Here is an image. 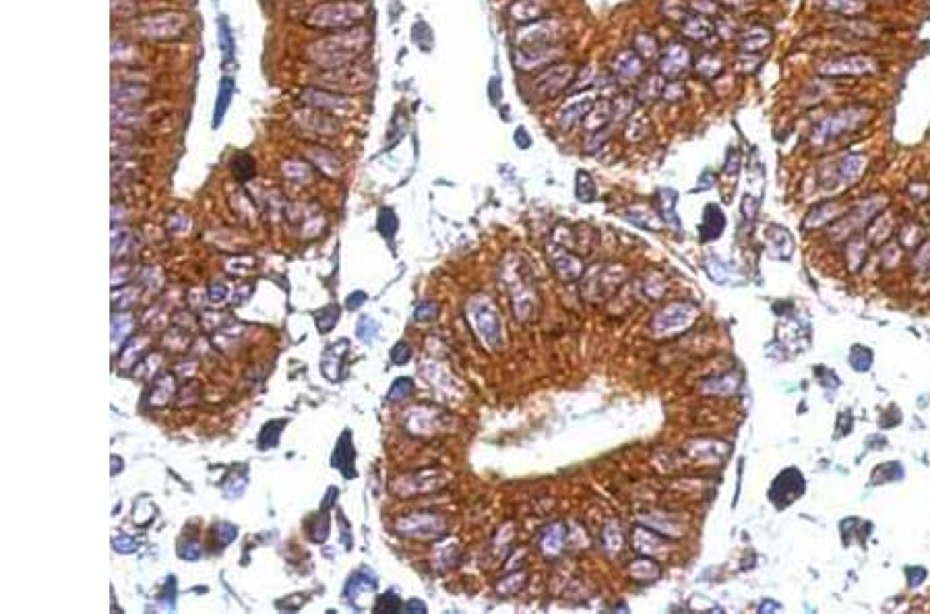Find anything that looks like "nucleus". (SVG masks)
<instances>
[{
	"instance_id": "nucleus-1",
	"label": "nucleus",
	"mask_w": 930,
	"mask_h": 614,
	"mask_svg": "<svg viewBox=\"0 0 930 614\" xmlns=\"http://www.w3.org/2000/svg\"><path fill=\"white\" fill-rule=\"evenodd\" d=\"M369 44V34L364 29H354L349 34H339L314 41L309 48V56L325 69H339L351 59H356Z\"/></svg>"
},
{
	"instance_id": "nucleus-2",
	"label": "nucleus",
	"mask_w": 930,
	"mask_h": 614,
	"mask_svg": "<svg viewBox=\"0 0 930 614\" xmlns=\"http://www.w3.org/2000/svg\"><path fill=\"white\" fill-rule=\"evenodd\" d=\"M871 108H866V106H848V108L835 110L834 114L825 116L816 124V129L813 131V141L816 145H823L827 141L837 139L844 133L856 131L862 122L871 119Z\"/></svg>"
},
{
	"instance_id": "nucleus-3",
	"label": "nucleus",
	"mask_w": 930,
	"mask_h": 614,
	"mask_svg": "<svg viewBox=\"0 0 930 614\" xmlns=\"http://www.w3.org/2000/svg\"><path fill=\"white\" fill-rule=\"evenodd\" d=\"M469 321L474 325V329L478 331V336L482 337L486 346H490L492 350L503 348V323L499 318L496 306L486 296H476L469 302L467 308Z\"/></svg>"
},
{
	"instance_id": "nucleus-4",
	"label": "nucleus",
	"mask_w": 930,
	"mask_h": 614,
	"mask_svg": "<svg viewBox=\"0 0 930 614\" xmlns=\"http://www.w3.org/2000/svg\"><path fill=\"white\" fill-rule=\"evenodd\" d=\"M364 15H366V6L349 0V2L323 4V6L314 9L309 21L319 27H348V25H354V23L364 19Z\"/></svg>"
},
{
	"instance_id": "nucleus-5",
	"label": "nucleus",
	"mask_w": 930,
	"mask_h": 614,
	"mask_svg": "<svg viewBox=\"0 0 930 614\" xmlns=\"http://www.w3.org/2000/svg\"><path fill=\"white\" fill-rule=\"evenodd\" d=\"M697 317V308L689 302H672L666 308H661L651 321V331L656 336H676L682 329H686Z\"/></svg>"
},
{
	"instance_id": "nucleus-6",
	"label": "nucleus",
	"mask_w": 930,
	"mask_h": 614,
	"mask_svg": "<svg viewBox=\"0 0 930 614\" xmlns=\"http://www.w3.org/2000/svg\"><path fill=\"white\" fill-rule=\"evenodd\" d=\"M819 75L825 77H856V75H872L879 71V62L869 54H848L823 62L819 69Z\"/></svg>"
},
{
	"instance_id": "nucleus-7",
	"label": "nucleus",
	"mask_w": 930,
	"mask_h": 614,
	"mask_svg": "<svg viewBox=\"0 0 930 614\" xmlns=\"http://www.w3.org/2000/svg\"><path fill=\"white\" fill-rule=\"evenodd\" d=\"M575 79V69L571 64H552L534 81V94L540 99H552L562 94Z\"/></svg>"
},
{
	"instance_id": "nucleus-8",
	"label": "nucleus",
	"mask_w": 930,
	"mask_h": 614,
	"mask_svg": "<svg viewBox=\"0 0 930 614\" xmlns=\"http://www.w3.org/2000/svg\"><path fill=\"white\" fill-rule=\"evenodd\" d=\"M559 38H561V21L540 19L517 34V44L519 48H546V46H556Z\"/></svg>"
},
{
	"instance_id": "nucleus-9",
	"label": "nucleus",
	"mask_w": 930,
	"mask_h": 614,
	"mask_svg": "<svg viewBox=\"0 0 930 614\" xmlns=\"http://www.w3.org/2000/svg\"><path fill=\"white\" fill-rule=\"evenodd\" d=\"M559 56H561V50L556 46H546V48H519V50H515L513 60H515V66L519 71H534V69L550 64Z\"/></svg>"
},
{
	"instance_id": "nucleus-10",
	"label": "nucleus",
	"mask_w": 930,
	"mask_h": 614,
	"mask_svg": "<svg viewBox=\"0 0 930 614\" xmlns=\"http://www.w3.org/2000/svg\"><path fill=\"white\" fill-rule=\"evenodd\" d=\"M594 104H596V99H594V96H589V94L579 96V98L569 99V101L562 106L561 110H559V114H556V122H559V126H561L562 131H569V129H573L575 124L583 122V119H585V116L589 114V110L594 108Z\"/></svg>"
},
{
	"instance_id": "nucleus-11",
	"label": "nucleus",
	"mask_w": 930,
	"mask_h": 614,
	"mask_svg": "<svg viewBox=\"0 0 930 614\" xmlns=\"http://www.w3.org/2000/svg\"><path fill=\"white\" fill-rule=\"evenodd\" d=\"M399 532L407 535H418V538H430V535H443L445 534V521L441 517L434 515H411L399 521Z\"/></svg>"
},
{
	"instance_id": "nucleus-12",
	"label": "nucleus",
	"mask_w": 930,
	"mask_h": 614,
	"mask_svg": "<svg viewBox=\"0 0 930 614\" xmlns=\"http://www.w3.org/2000/svg\"><path fill=\"white\" fill-rule=\"evenodd\" d=\"M184 23H186V19L182 15L166 13V15L147 17V19L143 21L141 29H143V34L147 38H170V36H176L184 27Z\"/></svg>"
},
{
	"instance_id": "nucleus-13",
	"label": "nucleus",
	"mask_w": 930,
	"mask_h": 614,
	"mask_svg": "<svg viewBox=\"0 0 930 614\" xmlns=\"http://www.w3.org/2000/svg\"><path fill=\"white\" fill-rule=\"evenodd\" d=\"M691 64V52L682 44H672L659 60V75L666 79H676Z\"/></svg>"
},
{
	"instance_id": "nucleus-14",
	"label": "nucleus",
	"mask_w": 930,
	"mask_h": 614,
	"mask_svg": "<svg viewBox=\"0 0 930 614\" xmlns=\"http://www.w3.org/2000/svg\"><path fill=\"white\" fill-rule=\"evenodd\" d=\"M641 73H643V59L635 50H622L612 60V75L622 85L637 81Z\"/></svg>"
},
{
	"instance_id": "nucleus-15",
	"label": "nucleus",
	"mask_w": 930,
	"mask_h": 614,
	"mask_svg": "<svg viewBox=\"0 0 930 614\" xmlns=\"http://www.w3.org/2000/svg\"><path fill=\"white\" fill-rule=\"evenodd\" d=\"M550 9L548 0H515L509 6V15L515 23H536Z\"/></svg>"
},
{
	"instance_id": "nucleus-16",
	"label": "nucleus",
	"mask_w": 930,
	"mask_h": 614,
	"mask_svg": "<svg viewBox=\"0 0 930 614\" xmlns=\"http://www.w3.org/2000/svg\"><path fill=\"white\" fill-rule=\"evenodd\" d=\"M682 34L689 40L705 41L707 38L716 36V23L707 19V15H689L682 23Z\"/></svg>"
},
{
	"instance_id": "nucleus-17",
	"label": "nucleus",
	"mask_w": 930,
	"mask_h": 614,
	"mask_svg": "<svg viewBox=\"0 0 930 614\" xmlns=\"http://www.w3.org/2000/svg\"><path fill=\"white\" fill-rule=\"evenodd\" d=\"M612 119H614L612 116V101L608 98H601L600 101L594 104V108L589 110V114L583 119V126H585L587 133H594V131L606 129Z\"/></svg>"
},
{
	"instance_id": "nucleus-18",
	"label": "nucleus",
	"mask_w": 930,
	"mask_h": 614,
	"mask_svg": "<svg viewBox=\"0 0 930 614\" xmlns=\"http://www.w3.org/2000/svg\"><path fill=\"white\" fill-rule=\"evenodd\" d=\"M635 548H637V553L645 556H654L659 555V553H664L666 548V540L664 538H659L658 534H654L651 530H645V528H637L635 530Z\"/></svg>"
},
{
	"instance_id": "nucleus-19",
	"label": "nucleus",
	"mask_w": 930,
	"mask_h": 614,
	"mask_svg": "<svg viewBox=\"0 0 930 614\" xmlns=\"http://www.w3.org/2000/svg\"><path fill=\"white\" fill-rule=\"evenodd\" d=\"M724 223H726V219H724L721 209L717 205H707L705 213H703V223H701V238L703 240L717 238L724 230Z\"/></svg>"
},
{
	"instance_id": "nucleus-20",
	"label": "nucleus",
	"mask_w": 930,
	"mask_h": 614,
	"mask_svg": "<svg viewBox=\"0 0 930 614\" xmlns=\"http://www.w3.org/2000/svg\"><path fill=\"white\" fill-rule=\"evenodd\" d=\"M769 41H771V31H769V29H765V27H753L751 31L742 34V38H740V50L746 52V54H751V52H759V50H763L765 46H769Z\"/></svg>"
},
{
	"instance_id": "nucleus-21",
	"label": "nucleus",
	"mask_w": 930,
	"mask_h": 614,
	"mask_svg": "<svg viewBox=\"0 0 930 614\" xmlns=\"http://www.w3.org/2000/svg\"><path fill=\"white\" fill-rule=\"evenodd\" d=\"M564 534H566V530H564L562 525H552V528H548V530L544 532L542 540H540V546H542L544 555L548 556L559 555V553L562 550V546H564Z\"/></svg>"
},
{
	"instance_id": "nucleus-22",
	"label": "nucleus",
	"mask_w": 930,
	"mask_h": 614,
	"mask_svg": "<svg viewBox=\"0 0 930 614\" xmlns=\"http://www.w3.org/2000/svg\"><path fill=\"white\" fill-rule=\"evenodd\" d=\"M554 269L559 271V276L562 279L579 278L583 271L581 261L577 257H573L571 253H561V257L554 258Z\"/></svg>"
},
{
	"instance_id": "nucleus-23",
	"label": "nucleus",
	"mask_w": 930,
	"mask_h": 614,
	"mask_svg": "<svg viewBox=\"0 0 930 614\" xmlns=\"http://www.w3.org/2000/svg\"><path fill=\"white\" fill-rule=\"evenodd\" d=\"M629 219L635 221L637 226L651 228V230H659V228L664 226V219H659V216H656V211H651L647 205H637V207H633Z\"/></svg>"
},
{
	"instance_id": "nucleus-24",
	"label": "nucleus",
	"mask_w": 930,
	"mask_h": 614,
	"mask_svg": "<svg viewBox=\"0 0 930 614\" xmlns=\"http://www.w3.org/2000/svg\"><path fill=\"white\" fill-rule=\"evenodd\" d=\"M351 461H354V447H351V443H349V433H346V435L341 436L339 445L335 447V453H333V465L339 468L344 474L348 475V468H346V465H351Z\"/></svg>"
},
{
	"instance_id": "nucleus-25",
	"label": "nucleus",
	"mask_w": 930,
	"mask_h": 614,
	"mask_svg": "<svg viewBox=\"0 0 930 614\" xmlns=\"http://www.w3.org/2000/svg\"><path fill=\"white\" fill-rule=\"evenodd\" d=\"M664 77L661 75H649L647 79L639 83V89H637V98L641 101H654L656 98H659L661 94H664Z\"/></svg>"
},
{
	"instance_id": "nucleus-26",
	"label": "nucleus",
	"mask_w": 930,
	"mask_h": 614,
	"mask_svg": "<svg viewBox=\"0 0 930 614\" xmlns=\"http://www.w3.org/2000/svg\"><path fill=\"white\" fill-rule=\"evenodd\" d=\"M304 98L310 104H316V106H321V108H329L331 112H344V110H348V99L344 98H333V96H327V94H316V91H309V94H304Z\"/></svg>"
},
{
	"instance_id": "nucleus-27",
	"label": "nucleus",
	"mask_w": 930,
	"mask_h": 614,
	"mask_svg": "<svg viewBox=\"0 0 930 614\" xmlns=\"http://www.w3.org/2000/svg\"><path fill=\"white\" fill-rule=\"evenodd\" d=\"M633 46H635V52H637L643 60H651L658 56V41H656V38H654L651 34H647V31L637 34L635 40H633Z\"/></svg>"
},
{
	"instance_id": "nucleus-28",
	"label": "nucleus",
	"mask_w": 930,
	"mask_h": 614,
	"mask_svg": "<svg viewBox=\"0 0 930 614\" xmlns=\"http://www.w3.org/2000/svg\"><path fill=\"white\" fill-rule=\"evenodd\" d=\"M658 201H659V207H661V219H664V223H666V226H668V223L679 226V219H676V213H674L676 193L670 191V188H664V191H659Z\"/></svg>"
},
{
	"instance_id": "nucleus-29",
	"label": "nucleus",
	"mask_w": 930,
	"mask_h": 614,
	"mask_svg": "<svg viewBox=\"0 0 930 614\" xmlns=\"http://www.w3.org/2000/svg\"><path fill=\"white\" fill-rule=\"evenodd\" d=\"M575 193H577V197L583 203H591L594 198H596V193H598V188H596V182L594 178L587 174V172H577V182H575Z\"/></svg>"
},
{
	"instance_id": "nucleus-30",
	"label": "nucleus",
	"mask_w": 930,
	"mask_h": 614,
	"mask_svg": "<svg viewBox=\"0 0 930 614\" xmlns=\"http://www.w3.org/2000/svg\"><path fill=\"white\" fill-rule=\"evenodd\" d=\"M825 2V6L829 9V11H834V13H841V15H848V17H852V15H858V13H862L866 6H864V2H860V0H823Z\"/></svg>"
},
{
	"instance_id": "nucleus-31",
	"label": "nucleus",
	"mask_w": 930,
	"mask_h": 614,
	"mask_svg": "<svg viewBox=\"0 0 930 614\" xmlns=\"http://www.w3.org/2000/svg\"><path fill=\"white\" fill-rule=\"evenodd\" d=\"M631 573H633V577H637V579H656V577H659V565L654 563L649 556L647 558H639V560H635L631 565Z\"/></svg>"
},
{
	"instance_id": "nucleus-32",
	"label": "nucleus",
	"mask_w": 930,
	"mask_h": 614,
	"mask_svg": "<svg viewBox=\"0 0 930 614\" xmlns=\"http://www.w3.org/2000/svg\"><path fill=\"white\" fill-rule=\"evenodd\" d=\"M864 163H866V159L862 158V156H848V158H844L841 166H839L841 178L844 180L858 178V176L862 174V170H864Z\"/></svg>"
},
{
	"instance_id": "nucleus-33",
	"label": "nucleus",
	"mask_w": 930,
	"mask_h": 614,
	"mask_svg": "<svg viewBox=\"0 0 930 614\" xmlns=\"http://www.w3.org/2000/svg\"><path fill=\"white\" fill-rule=\"evenodd\" d=\"M649 133V122L643 114H631L629 116V126H626V139L639 141Z\"/></svg>"
},
{
	"instance_id": "nucleus-34",
	"label": "nucleus",
	"mask_w": 930,
	"mask_h": 614,
	"mask_svg": "<svg viewBox=\"0 0 930 614\" xmlns=\"http://www.w3.org/2000/svg\"><path fill=\"white\" fill-rule=\"evenodd\" d=\"M112 96H114V104H118V101H136V99L147 96V89L145 87H136V85H120V87L116 85L112 89Z\"/></svg>"
},
{
	"instance_id": "nucleus-35",
	"label": "nucleus",
	"mask_w": 930,
	"mask_h": 614,
	"mask_svg": "<svg viewBox=\"0 0 930 614\" xmlns=\"http://www.w3.org/2000/svg\"><path fill=\"white\" fill-rule=\"evenodd\" d=\"M697 73L707 79H714L716 75L721 73V60L716 59L714 54H703L697 60Z\"/></svg>"
},
{
	"instance_id": "nucleus-36",
	"label": "nucleus",
	"mask_w": 930,
	"mask_h": 614,
	"mask_svg": "<svg viewBox=\"0 0 930 614\" xmlns=\"http://www.w3.org/2000/svg\"><path fill=\"white\" fill-rule=\"evenodd\" d=\"M411 391H414V381L411 378H397L395 385L389 391V399L391 401H404L407 396H411Z\"/></svg>"
},
{
	"instance_id": "nucleus-37",
	"label": "nucleus",
	"mask_w": 930,
	"mask_h": 614,
	"mask_svg": "<svg viewBox=\"0 0 930 614\" xmlns=\"http://www.w3.org/2000/svg\"><path fill=\"white\" fill-rule=\"evenodd\" d=\"M633 110H635L633 98H619L616 101H612V116H614L612 120L620 122V120L629 119L633 114Z\"/></svg>"
},
{
	"instance_id": "nucleus-38",
	"label": "nucleus",
	"mask_w": 930,
	"mask_h": 614,
	"mask_svg": "<svg viewBox=\"0 0 930 614\" xmlns=\"http://www.w3.org/2000/svg\"><path fill=\"white\" fill-rule=\"evenodd\" d=\"M604 544H606V548L608 550H612V553H619L620 546H622V532H620V528L616 523H610L606 530H604Z\"/></svg>"
},
{
	"instance_id": "nucleus-39",
	"label": "nucleus",
	"mask_w": 930,
	"mask_h": 614,
	"mask_svg": "<svg viewBox=\"0 0 930 614\" xmlns=\"http://www.w3.org/2000/svg\"><path fill=\"white\" fill-rule=\"evenodd\" d=\"M379 228H381V234L387 238H393V234L397 232V218L391 209H381Z\"/></svg>"
},
{
	"instance_id": "nucleus-40",
	"label": "nucleus",
	"mask_w": 930,
	"mask_h": 614,
	"mask_svg": "<svg viewBox=\"0 0 930 614\" xmlns=\"http://www.w3.org/2000/svg\"><path fill=\"white\" fill-rule=\"evenodd\" d=\"M337 318H339V308L337 306H329L327 311H323L319 315V318H316V325H319L321 333H329L331 327L337 323Z\"/></svg>"
},
{
	"instance_id": "nucleus-41",
	"label": "nucleus",
	"mask_w": 930,
	"mask_h": 614,
	"mask_svg": "<svg viewBox=\"0 0 930 614\" xmlns=\"http://www.w3.org/2000/svg\"><path fill=\"white\" fill-rule=\"evenodd\" d=\"M524 581H525V575L524 573L511 575V577H506V579H503V581L499 583V588H496V590H499V592H501V594H504V595H513L515 592H517V590H521Z\"/></svg>"
},
{
	"instance_id": "nucleus-42",
	"label": "nucleus",
	"mask_w": 930,
	"mask_h": 614,
	"mask_svg": "<svg viewBox=\"0 0 930 614\" xmlns=\"http://www.w3.org/2000/svg\"><path fill=\"white\" fill-rule=\"evenodd\" d=\"M379 333V325H376V321L370 317H364L360 323H358V337L362 339V341H372L374 337Z\"/></svg>"
},
{
	"instance_id": "nucleus-43",
	"label": "nucleus",
	"mask_w": 930,
	"mask_h": 614,
	"mask_svg": "<svg viewBox=\"0 0 930 614\" xmlns=\"http://www.w3.org/2000/svg\"><path fill=\"white\" fill-rule=\"evenodd\" d=\"M661 98L666 99V101H679V99L684 98V85H682L680 81H672V83H666V87H664V94H661Z\"/></svg>"
},
{
	"instance_id": "nucleus-44",
	"label": "nucleus",
	"mask_w": 930,
	"mask_h": 614,
	"mask_svg": "<svg viewBox=\"0 0 930 614\" xmlns=\"http://www.w3.org/2000/svg\"><path fill=\"white\" fill-rule=\"evenodd\" d=\"M401 608V600L397 598L395 594H387L383 595L381 600H379V604H376V613H397Z\"/></svg>"
},
{
	"instance_id": "nucleus-45",
	"label": "nucleus",
	"mask_w": 930,
	"mask_h": 614,
	"mask_svg": "<svg viewBox=\"0 0 930 614\" xmlns=\"http://www.w3.org/2000/svg\"><path fill=\"white\" fill-rule=\"evenodd\" d=\"M436 313H439V306L434 304V302H420L418 306H416V321H432V318L436 317Z\"/></svg>"
},
{
	"instance_id": "nucleus-46",
	"label": "nucleus",
	"mask_w": 930,
	"mask_h": 614,
	"mask_svg": "<svg viewBox=\"0 0 930 614\" xmlns=\"http://www.w3.org/2000/svg\"><path fill=\"white\" fill-rule=\"evenodd\" d=\"M409 358H411V350H409V346H407L406 341H399V343L393 348V352H391V360H393L395 364H406Z\"/></svg>"
},
{
	"instance_id": "nucleus-47",
	"label": "nucleus",
	"mask_w": 930,
	"mask_h": 614,
	"mask_svg": "<svg viewBox=\"0 0 930 614\" xmlns=\"http://www.w3.org/2000/svg\"><path fill=\"white\" fill-rule=\"evenodd\" d=\"M513 141H515V145L519 147V149H529L531 147V135L527 133V129L525 126H517V131H515V135H513Z\"/></svg>"
},
{
	"instance_id": "nucleus-48",
	"label": "nucleus",
	"mask_w": 930,
	"mask_h": 614,
	"mask_svg": "<svg viewBox=\"0 0 930 614\" xmlns=\"http://www.w3.org/2000/svg\"><path fill=\"white\" fill-rule=\"evenodd\" d=\"M230 96H232V83L226 79L221 83V87H219V99H221V108L217 110V119H221V114H224V110H226V106H228V101H230Z\"/></svg>"
},
{
	"instance_id": "nucleus-49",
	"label": "nucleus",
	"mask_w": 930,
	"mask_h": 614,
	"mask_svg": "<svg viewBox=\"0 0 930 614\" xmlns=\"http://www.w3.org/2000/svg\"><path fill=\"white\" fill-rule=\"evenodd\" d=\"M284 172H286L290 178H302V176H309L306 166H304V163H294V161H290V163L284 166Z\"/></svg>"
},
{
	"instance_id": "nucleus-50",
	"label": "nucleus",
	"mask_w": 930,
	"mask_h": 614,
	"mask_svg": "<svg viewBox=\"0 0 930 614\" xmlns=\"http://www.w3.org/2000/svg\"><path fill=\"white\" fill-rule=\"evenodd\" d=\"M236 534H238V532H236V528H234V525H228V523H221V525L217 528V535H221V540H224V542H230V540H234V538H236Z\"/></svg>"
},
{
	"instance_id": "nucleus-51",
	"label": "nucleus",
	"mask_w": 930,
	"mask_h": 614,
	"mask_svg": "<svg viewBox=\"0 0 930 614\" xmlns=\"http://www.w3.org/2000/svg\"><path fill=\"white\" fill-rule=\"evenodd\" d=\"M180 556H184V558H189V560H196L199 556H201V546L199 544H186V548H182L180 550Z\"/></svg>"
},
{
	"instance_id": "nucleus-52",
	"label": "nucleus",
	"mask_w": 930,
	"mask_h": 614,
	"mask_svg": "<svg viewBox=\"0 0 930 614\" xmlns=\"http://www.w3.org/2000/svg\"><path fill=\"white\" fill-rule=\"evenodd\" d=\"M364 300H366V294H364V292H356V294H351V296L348 298V308L349 311H356Z\"/></svg>"
},
{
	"instance_id": "nucleus-53",
	"label": "nucleus",
	"mask_w": 930,
	"mask_h": 614,
	"mask_svg": "<svg viewBox=\"0 0 930 614\" xmlns=\"http://www.w3.org/2000/svg\"><path fill=\"white\" fill-rule=\"evenodd\" d=\"M501 98H503V87H499V79L494 77V79L490 81V99L496 104Z\"/></svg>"
},
{
	"instance_id": "nucleus-54",
	"label": "nucleus",
	"mask_w": 930,
	"mask_h": 614,
	"mask_svg": "<svg viewBox=\"0 0 930 614\" xmlns=\"http://www.w3.org/2000/svg\"><path fill=\"white\" fill-rule=\"evenodd\" d=\"M228 294V290H226V286H211V290H209V298L217 302V300H224Z\"/></svg>"
},
{
	"instance_id": "nucleus-55",
	"label": "nucleus",
	"mask_w": 930,
	"mask_h": 614,
	"mask_svg": "<svg viewBox=\"0 0 930 614\" xmlns=\"http://www.w3.org/2000/svg\"><path fill=\"white\" fill-rule=\"evenodd\" d=\"M406 610H407V613H416V610H420V613H426V606H424L422 602H418V600H411V602H407Z\"/></svg>"
},
{
	"instance_id": "nucleus-56",
	"label": "nucleus",
	"mask_w": 930,
	"mask_h": 614,
	"mask_svg": "<svg viewBox=\"0 0 930 614\" xmlns=\"http://www.w3.org/2000/svg\"><path fill=\"white\" fill-rule=\"evenodd\" d=\"M116 544L120 546V542H116ZM122 544H133V542H131V540H124V538H122ZM118 546H116V548H118ZM122 550H124V553H129V550H133V546H122Z\"/></svg>"
}]
</instances>
